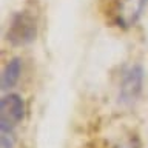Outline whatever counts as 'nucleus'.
Listing matches in <instances>:
<instances>
[{
    "label": "nucleus",
    "mask_w": 148,
    "mask_h": 148,
    "mask_svg": "<svg viewBox=\"0 0 148 148\" xmlns=\"http://www.w3.org/2000/svg\"><path fill=\"white\" fill-rule=\"evenodd\" d=\"M22 73V59L20 57H12L11 60H8V63L5 65L3 71H2V90H11L20 79Z\"/></svg>",
    "instance_id": "39448f33"
},
{
    "label": "nucleus",
    "mask_w": 148,
    "mask_h": 148,
    "mask_svg": "<svg viewBox=\"0 0 148 148\" xmlns=\"http://www.w3.org/2000/svg\"><path fill=\"white\" fill-rule=\"evenodd\" d=\"M25 117V102L18 94L9 92L0 100V133L14 134Z\"/></svg>",
    "instance_id": "7ed1b4c3"
},
{
    "label": "nucleus",
    "mask_w": 148,
    "mask_h": 148,
    "mask_svg": "<svg viewBox=\"0 0 148 148\" xmlns=\"http://www.w3.org/2000/svg\"><path fill=\"white\" fill-rule=\"evenodd\" d=\"M147 0H102V11L111 26L130 28L137 22Z\"/></svg>",
    "instance_id": "f257e3e1"
},
{
    "label": "nucleus",
    "mask_w": 148,
    "mask_h": 148,
    "mask_svg": "<svg viewBox=\"0 0 148 148\" xmlns=\"http://www.w3.org/2000/svg\"><path fill=\"white\" fill-rule=\"evenodd\" d=\"M142 88V68L140 66H131L125 73L120 85V96L123 100L131 102L137 97Z\"/></svg>",
    "instance_id": "20e7f679"
},
{
    "label": "nucleus",
    "mask_w": 148,
    "mask_h": 148,
    "mask_svg": "<svg viewBox=\"0 0 148 148\" xmlns=\"http://www.w3.org/2000/svg\"><path fill=\"white\" fill-rule=\"evenodd\" d=\"M37 37V18L29 11H17L11 16L6 29V40L14 46H25Z\"/></svg>",
    "instance_id": "f03ea898"
}]
</instances>
